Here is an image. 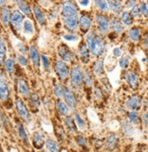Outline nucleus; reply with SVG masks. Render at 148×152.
I'll use <instances>...</instances> for the list:
<instances>
[{"label": "nucleus", "mask_w": 148, "mask_h": 152, "mask_svg": "<svg viewBox=\"0 0 148 152\" xmlns=\"http://www.w3.org/2000/svg\"><path fill=\"white\" fill-rule=\"evenodd\" d=\"M85 44L93 56L100 57L104 54L105 50V42L101 34H98L96 31L88 33L85 37Z\"/></svg>", "instance_id": "f257e3e1"}, {"label": "nucleus", "mask_w": 148, "mask_h": 152, "mask_svg": "<svg viewBox=\"0 0 148 152\" xmlns=\"http://www.w3.org/2000/svg\"><path fill=\"white\" fill-rule=\"evenodd\" d=\"M69 78L73 88L80 89L84 85V70L79 65L73 66L70 70Z\"/></svg>", "instance_id": "f03ea898"}, {"label": "nucleus", "mask_w": 148, "mask_h": 152, "mask_svg": "<svg viewBox=\"0 0 148 152\" xmlns=\"http://www.w3.org/2000/svg\"><path fill=\"white\" fill-rule=\"evenodd\" d=\"M62 17H73L78 15V7L72 0H66L62 5Z\"/></svg>", "instance_id": "7ed1b4c3"}, {"label": "nucleus", "mask_w": 148, "mask_h": 152, "mask_svg": "<svg viewBox=\"0 0 148 152\" xmlns=\"http://www.w3.org/2000/svg\"><path fill=\"white\" fill-rule=\"evenodd\" d=\"M54 72L57 73V77L61 81H65L69 77L70 69L67 64L62 60H58L54 64Z\"/></svg>", "instance_id": "20e7f679"}, {"label": "nucleus", "mask_w": 148, "mask_h": 152, "mask_svg": "<svg viewBox=\"0 0 148 152\" xmlns=\"http://www.w3.org/2000/svg\"><path fill=\"white\" fill-rule=\"evenodd\" d=\"M96 22L97 26V29L101 34H106L110 29V21L108 18L103 14L96 15Z\"/></svg>", "instance_id": "39448f33"}, {"label": "nucleus", "mask_w": 148, "mask_h": 152, "mask_svg": "<svg viewBox=\"0 0 148 152\" xmlns=\"http://www.w3.org/2000/svg\"><path fill=\"white\" fill-rule=\"evenodd\" d=\"M25 21V15L20 10H15L11 14L10 23L16 31H20Z\"/></svg>", "instance_id": "423d86ee"}, {"label": "nucleus", "mask_w": 148, "mask_h": 152, "mask_svg": "<svg viewBox=\"0 0 148 152\" xmlns=\"http://www.w3.org/2000/svg\"><path fill=\"white\" fill-rule=\"evenodd\" d=\"M15 108H16V111L18 113V115H19L22 120H24L25 121H29L30 120V113L27 110V107L26 106V104L24 103V102L17 98L15 102Z\"/></svg>", "instance_id": "0eeeda50"}, {"label": "nucleus", "mask_w": 148, "mask_h": 152, "mask_svg": "<svg viewBox=\"0 0 148 152\" xmlns=\"http://www.w3.org/2000/svg\"><path fill=\"white\" fill-rule=\"evenodd\" d=\"M57 52H58V55L61 58V60L66 62V63L71 62L73 60V58H74V53L69 49V47L65 44H61L58 46Z\"/></svg>", "instance_id": "6e6552de"}, {"label": "nucleus", "mask_w": 148, "mask_h": 152, "mask_svg": "<svg viewBox=\"0 0 148 152\" xmlns=\"http://www.w3.org/2000/svg\"><path fill=\"white\" fill-rule=\"evenodd\" d=\"M66 103L68 105L70 108H75L77 105V100L76 98L75 93L73 92L72 89L68 86H65V91H64V97Z\"/></svg>", "instance_id": "1a4fd4ad"}, {"label": "nucleus", "mask_w": 148, "mask_h": 152, "mask_svg": "<svg viewBox=\"0 0 148 152\" xmlns=\"http://www.w3.org/2000/svg\"><path fill=\"white\" fill-rule=\"evenodd\" d=\"M90 53H90L86 44L82 42L79 45V47H78V54H79V57H80V60H81V62L83 64H89V62H90Z\"/></svg>", "instance_id": "9d476101"}, {"label": "nucleus", "mask_w": 148, "mask_h": 152, "mask_svg": "<svg viewBox=\"0 0 148 152\" xmlns=\"http://www.w3.org/2000/svg\"><path fill=\"white\" fill-rule=\"evenodd\" d=\"M9 97V88L4 75L0 76V101L5 102Z\"/></svg>", "instance_id": "9b49d317"}, {"label": "nucleus", "mask_w": 148, "mask_h": 152, "mask_svg": "<svg viewBox=\"0 0 148 152\" xmlns=\"http://www.w3.org/2000/svg\"><path fill=\"white\" fill-rule=\"evenodd\" d=\"M63 23L66 28L69 31H76L79 26V17L78 15L73 17L63 18Z\"/></svg>", "instance_id": "f8f14e48"}, {"label": "nucleus", "mask_w": 148, "mask_h": 152, "mask_svg": "<svg viewBox=\"0 0 148 152\" xmlns=\"http://www.w3.org/2000/svg\"><path fill=\"white\" fill-rule=\"evenodd\" d=\"M125 106L130 110H139L142 106V100H141L140 96H138V95H133L132 97H130L127 100Z\"/></svg>", "instance_id": "ddd939ff"}, {"label": "nucleus", "mask_w": 148, "mask_h": 152, "mask_svg": "<svg viewBox=\"0 0 148 152\" xmlns=\"http://www.w3.org/2000/svg\"><path fill=\"white\" fill-rule=\"evenodd\" d=\"M28 52H29L30 60H31L33 65L38 68V67L40 66V63H41V62H40V61H41V55H40L38 50L36 49L35 46L32 45V46L29 47Z\"/></svg>", "instance_id": "4468645a"}, {"label": "nucleus", "mask_w": 148, "mask_h": 152, "mask_svg": "<svg viewBox=\"0 0 148 152\" xmlns=\"http://www.w3.org/2000/svg\"><path fill=\"white\" fill-rule=\"evenodd\" d=\"M92 23H93L92 18L86 14H84L79 17V26H80L81 30L84 32H86L91 28Z\"/></svg>", "instance_id": "2eb2a0df"}, {"label": "nucleus", "mask_w": 148, "mask_h": 152, "mask_svg": "<svg viewBox=\"0 0 148 152\" xmlns=\"http://www.w3.org/2000/svg\"><path fill=\"white\" fill-rule=\"evenodd\" d=\"M125 79L127 83L130 85L133 89H136L139 85L138 75L132 71H129L125 73Z\"/></svg>", "instance_id": "dca6fc26"}, {"label": "nucleus", "mask_w": 148, "mask_h": 152, "mask_svg": "<svg viewBox=\"0 0 148 152\" xmlns=\"http://www.w3.org/2000/svg\"><path fill=\"white\" fill-rule=\"evenodd\" d=\"M17 86H18V91L22 95L23 97H28L30 95V89L28 86V83L24 79H18L17 80Z\"/></svg>", "instance_id": "f3484780"}, {"label": "nucleus", "mask_w": 148, "mask_h": 152, "mask_svg": "<svg viewBox=\"0 0 148 152\" xmlns=\"http://www.w3.org/2000/svg\"><path fill=\"white\" fill-rule=\"evenodd\" d=\"M33 13L35 15V17L36 19V21L38 22V24L41 25V26H45L46 23V19L45 14L42 11V9L38 6L35 5L33 7Z\"/></svg>", "instance_id": "a211bd4d"}, {"label": "nucleus", "mask_w": 148, "mask_h": 152, "mask_svg": "<svg viewBox=\"0 0 148 152\" xmlns=\"http://www.w3.org/2000/svg\"><path fill=\"white\" fill-rule=\"evenodd\" d=\"M110 28L116 34L123 33V31L124 29L121 20H120V19H118L117 17H113L110 20Z\"/></svg>", "instance_id": "6ab92c4d"}, {"label": "nucleus", "mask_w": 148, "mask_h": 152, "mask_svg": "<svg viewBox=\"0 0 148 152\" xmlns=\"http://www.w3.org/2000/svg\"><path fill=\"white\" fill-rule=\"evenodd\" d=\"M92 72H93L94 75L97 76V77H101L105 74V69H104V61L102 59L97 60L92 67Z\"/></svg>", "instance_id": "aec40b11"}, {"label": "nucleus", "mask_w": 148, "mask_h": 152, "mask_svg": "<svg viewBox=\"0 0 148 152\" xmlns=\"http://www.w3.org/2000/svg\"><path fill=\"white\" fill-rule=\"evenodd\" d=\"M108 7L115 14H119L122 10L123 5L121 0H107Z\"/></svg>", "instance_id": "412c9836"}, {"label": "nucleus", "mask_w": 148, "mask_h": 152, "mask_svg": "<svg viewBox=\"0 0 148 152\" xmlns=\"http://www.w3.org/2000/svg\"><path fill=\"white\" fill-rule=\"evenodd\" d=\"M19 10L27 16H30L32 14V10L30 8V7L28 6V4L25 1V0H17L15 2Z\"/></svg>", "instance_id": "4be33fe9"}, {"label": "nucleus", "mask_w": 148, "mask_h": 152, "mask_svg": "<svg viewBox=\"0 0 148 152\" xmlns=\"http://www.w3.org/2000/svg\"><path fill=\"white\" fill-rule=\"evenodd\" d=\"M16 129H17V133H18V136H19V138L23 140V142L25 144L28 145L29 144V140H28V136L27 134V131H26L24 126L20 122H17Z\"/></svg>", "instance_id": "5701e85b"}, {"label": "nucleus", "mask_w": 148, "mask_h": 152, "mask_svg": "<svg viewBox=\"0 0 148 152\" xmlns=\"http://www.w3.org/2000/svg\"><path fill=\"white\" fill-rule=\"evenodd\" d=\"M128 35L130 37V39L134 42H138L141 40V30L140 28L134 26L129 29L128 31Z\"/></svg>", "instance_id": "b1692460"}, {"label": "nucleus", "mask_w": 148, "mask_h": 152, "mask_svg": "<svg viewBox=\"0 0 148 152\" xmlns=\"http://www.w3.org/2000/svg\"><path fill=\"white\" fill-rule=\"evenodd\" d=\"M11 9L7 7H5L2 8V11H1V20H2V23L7 26L10 23V18H11Z\"/></svg>", "instance_id": "393cba45"}, {"label": "nucleus", "mask_w": 148, "mask_h": 152, "mask_svg": "<svg viewBox=\"0 0 148 152\" xmlns=\"http://www.w3.org/2000/svg\"><path fill=\"white\" fill-rule=\"evenodd\" d=\"M44 143H46V142L44 141L42 135L38 132H35L33 134V145H34V147L38 149H41Z\"/></svg>", "instance_id": "a878e982"}, {"label": "nucleus", "mask_w": 148, "mask_h": 152, "mask_svg": "<svg viewBox=\"0 0 148 152\" xmlns=\"http://www.w3.org/2000/svg\"><path fill=\"white\" fill-rule=\"evenodd\" d=\"M117 143H118V136L116 134H114V133H113V134H110L108 136V138L106 140V142H105L106 147L109 149H114V148H116Z\"/></svg>", "instance_id": "bb28decb"}, {"label": "nucleus", "mask_w": 148, "mask_h": 152, "mask_svg": "<svg viewBox=\"0 0 148 152\" xmlns=\"http://www.w3.org/2000/svg\"><path fill=\"white\" fill-rule=\"evenodd\" d=\"M22 28H23L24 33L27 35H32L35 32L34 25H33L32 21L29 20V19H26V20L24 21Z\"/></svg>", "instance_id": "cd10ccee"}, {"label": "nucleus", "mask_w": 148, "mask_h": 152, "mask_svg": "<svg viewBox=\"0 0 148 152\" xmlns=\"http://www.w3.org/2000/svg\"><path fill=\"white\" fill-rule=\"evenodd\" d=\"M84 84L87 87H92L94 84L93 75H92V72L87 69L84 70Z\"/></svg>", "instance_id": "c85d7f7f"}, {"label": "nucleus", "mask_w": 148, "mask_h": 152, "mask_svg": "<svg viewBox=\"0 0 148 152\" xmlns=\"http://www.w3.org/2000/svg\"><path fill=\"white\" fill-rule=\"evenodd\" d=\"M7 53V46L5 44V41L0 35V65H3L5 64V57Z\"/></svg>", "instance_id": "c756f323"}, {"label": "nucleus", "mask_w": 148, "mask_h": 152, "mask_svg": "<svg viewBox=\"0 0 148 152\" xmlns=\"http://www.w3.org/2000/svg\"><path fill=\"white\" fill-rule=\"evenodd\" d=\"M65 125L68 129V130L72 132H77V125L76 123V121L74 120L72 117L67 116L65 120Z\"/></svg>", "instance_id": "7c9ffc66"}, {"label": "nucleus", "mask_w": 148, "mask_h": 152, "mask_svg": "<svg viewBox=\"0 0 148 152\" xmlns=\"http://www.w3.org/2000/svg\"><path fill=\"white\" fill-rule=\"evenodd\" d=\"M57 110H58V111H59V113L61 114V115L66 116L67 114L69 113V107H68V105L65 102L60 100V99L57 102Z\"/></svg>", "instance_id": "2f4dec72"}, {"label": "nucleus", "mask_w": 148, "mask_h": 152, "mask_svg": "<svg viewBox=\"0 0 148 152\" xmlns=\"http://www.w3.org/2000/svg\"><path fill=\"white\" fill-rule=\"evenodd\" d=\"M46 147L49 152H58L59 151V146L57 142L51 139H47L46 140Z\"/></svg>", "instance_id": "473e14b6"}, {"label": "nucleus", "mask_w": 148, "mask_h": 152, "mask_svg": "<svg viewBox=\"0 0 148 152\" xmlns=\"http://www.w3.org/2000/svg\"><path fill=\"white\" fill-rule=\"evenodd\" d=\"M121 21L126 26H130L133 24V15L129 12L124 11L121 15Z\"/></svg>", "instance_id": "72a5a7b5"}, {"label": "nucleus", "mask_w": 148, "mask_h": 152, "mask_svg": "<svg viewBox=\"0 0 148 152\" xmlns=\"http://www.w3.org/2000/svg\"><path fill=\"white\" fill-rule=\"evenodd\" d=\"M64 91H65V86L62 85L61 83H55L54 86V94L57 96L58 99H61L64 97Z\"/></svg>", "instance_id": "f704fd0d"}, {"label": "nucleus", "mask_w": 148, "mask_h": 152, "mask_svg": "<svg viewBox=\"0 0 148 152\" xmlns=\"http://www.w3.org/2000/svg\"><path fill=\"white\" fill-rule=\"evenodd\" d=\"M4 66H5V70L7 71V73H9V74L14 73V72H15V61L12 58L7 59L5 61Z\"/></svg>", "instance_id": "c9c22d12"}, {"label": "nucleus", "mask_w": 148, "mask_h": 152, "mask_svg": "<svg viewBox=\"0 0 148 152\" xmlns=\"http://www.w3.org/2000/svg\"><path fill=\"white\" fill-rule=\"evenodd\" d=\"M29 100H30V103L32 106L35 107V108H38L40 107V99H39V96L38 95V93H35V92H33V93H30L29 95Z\"/></svg>", "instance_id": "e433bc0d"}, {"label": "nucleus", "mask_w": 148, "mask_h": 152, "mask_svg": "<svg viewBox=\"0 0 148 152\" xmlns=\"http://www.w3.org/2000/svg\"><path fill=\"white\" fill-rule=\"evenodd\" d=\"M75 121H76V123H77V125L78 126L79 129H85V127H86L85 121V120L83 119V117L80 115V113H78V112H76V113H75Z\"/></svg>", "instance_id": "4c0bfd02"}, {"label": "nucleus", "mask_w": 148, "mask_h": 152, "mask_svg": "<svg viewBox=\"0 0 148 152\" xmlns=\"http://www.w3.org/2000/svg\"><path fill=\"white\" fill-rule=\"evenodd\" d=\"M94 2L96 6L103 12H106L109 9L107 0H94Z\"/></svg>", "instance_id": "58836bf2"}, {"label": "nucleus", "mask_w": 148, "mask_h": 152, "mask_svg": "<svg viewBox=\"0 0 148 152\" xmlns=\"http://www.w3.org/2000/svg\"><path fill=\"white\" fill-rule=\"evenodd\" d=\"M122 129L125 135H133L134 133V128L129 122H124L122 126Z\"/></svg>", "instance_id": "ea45409f"}, {"label": "nucleus", "mask_w": 148, "mask_h": 152, "mask_svg": "<svg viewBox=\"0 0 148 152\" xmlns=\"http://www.w3.org/2000/svg\"><path fill=\"white\" fill-rule=\"evenodd\" d=\"M129 64H130V60L127 56H123L119 60V65L122 69H127Z\"/></svg>", "instance_id": "a19ab883"}, {"label": "nucleus", "mask_w": 148, "mask_h": 152, "mask_svg": "<svg viewBox=\"0 0 148 152\" xmlns=\"http://www.w3.org/2000/svg\"><path fill=\"white\" fill-rule=\"evenodd\" d=\"M16 59H17L18 64H19L20 65H22L23 67H26V66L28 65V60H27V58L25 55H23V54L17 55Z\"/></svg>", "instance_id": "79ce46f5"}, {"label": "nucleus", "mask_w": 148, "mask_h": 152, "mask_svg": "<svg viewBox=\"0 0 148 152\" xmlns=\"http://www.w3.org/2000/svg\"><path fill=\"white\" fill-rule=\"evenodd\" d=\"M41 62H42V64H43L45 70L49 71V69H50V62H49V58L46 54H41Z\"/></svg>", "instance_id": "37998d69"}, {"label": "nucleus", "mask_w": 148, "mask_h": 152, "mask_svg": "<svg viewBox=\"0 0 148 152\" xmlns=\"http://www.w3.org/2000/svg\"><path fill=\"white\" fill-rule=\"evenodd\" d=\"M128 118H129V121L133 123H136L137 121H138V118H139V115H138V112L136 110H132L131 112H129L128 114Z\"/></svg>", "instance_id": "c03bdc74"}, {"label": "nucleus", "mask_w": 148, "mask_h": 152, "mask_svg": "<svg viewBox=\"0 0 148 152\" xmlns=\"http://www.w3.org/2000/svg\"><path fill=\"white\" fill-rule=\"evenodd\" d=\"M63 38H64L65 40H66V41H71V42H73V41H77V40L78 39V36H77L76 34L68 33V34H64V35H63Z\"/></svg>", "instance_id": "a18cd8bd"}, {"label": "nucleus", "mask_w": 148, "mask_h": 152, "mask_svg": "<svg viewBox=\"0 0 148 152\" xmlns=\"http://www.w3.org/2000/svg\"><path fill=\"white\" fill-rule=\"evenodd\" d=\"M76 140H77V143L81 146V147H86L87 146V141L83 137V136H77L76 137Z\"/></svg>", "instance_id": "49530a36"}, {"label": "nucleus", "mask_w": 148, "mask_h": 152, "mask_svg": "<svg viewBox=\"0 0 148 152\" xmlns=\"http://www.w3.org/2000/svg\"><path fill=\"white\" fill-rule=\"evenodd\" d=\"M140 11H141V14L144 17H148V6H147L146 3H141V5H140Z\"/></svg>", "instance_id": "de8ad7c7"}, {"label": "nucleus", "mask_w": 148, "mask_h": 152, "mask_svg": "<svg viewBox=\"0 0 148 152\" xmlns=\"http://www.w3.org/2000/svg\"><path fill=\"white\" fill-rule=\"evenodd\" d=\"M140 13H141V11H140V7H139L138 5H135V6H134V7H132L131 15H132L133 16L136 17V16H138V15H139V14H140Z\"/></svg>", "instance_id": "09e8293b"}, {"label": "nucleus", "mask_w": 148, "mask_h": 152, "mask_svg": "<svg viewBox=\"0 0 148 152\" xmlns=\"http://www.w3.org/2000/svg\"><path fill=\"white\" fill-rule=\"evenodd\" d=\"M135 3H136V0H127L126 1V7H128V8H131V7H133L134 6H135Z\"/></svg>", "instance_id": "8fccbe9b"}, {"label": "nucleus", "mask_w": 148, "mask_h": 152, "mask_svg": "<svg viewBox=\"0 0 148 152\" xmlns=\"http://www.w3.org/2000/svg\"><path fill=\"white\" fill-rule=\"evenodd\" d=\"M113 53L116 57H120L122 55V50L119 48V47H116L114 50H113Z\"/></svg>", "instance_id": "3c124183"}, {"label": "nucleus", "mask_w": 148, "mask_h": 152, "mask_svg": "<svg viewBox=\"0 0 148 152\" xmlns=\"http://www.w3.org/2000/svg\"><path fill=\"white\" fill-rule=\"evenodd\" d=\"M102 96H103V94H102L101 90L96 89V90H95V98H96V99H101Z\"/></svg>", "instance_id": "603ef678"}, {"label": "nucleus", "mask_w": 148, "mask_h": 152, "mask_svg": "<svg viewBox=\"0 0 148 152\" xmlns=\"http://www.w3.org/2000/svg\"><path fill=\"white\" fill-rule=\"evenodd\" d=\"M78 4L82 7H87L90 4V0H78Z\"/></svg>", "instance_id": "864d4df0"}, {"label": "nucleus", "mask_w": 148, "mask_h": 152, "mask_svg": "<svg viewBox=\"0 0 148 152\" xmlns=\"http://www.w3.org/2000/svg\"><path fill=\"white\" fill-rule=\"evenodd\" d=\"M18 46H20V47H18V50H19L20 52H21V53L22 54H25L26 53H27V48H26V45H24L23 44H20Z\"/></svg>", "instance_id": "5fc2aeb1"}, {"label": "nucleus", "mask_w": 148, "mask_h": 152, "mask_svg": "<svg viewBox=\"0 0 148 152\" xmlns=\"http://www.w3.org/2000/svg\"><path fill=\"white\" fill-rule=\"evenodd\" d=\"M143 122L145 124V125H148V112H145L143 114Z\"/></svg>", "instance_id": "6e6d98bb"}, {"label": "nucleus", "mask_w": 148, "mask_h": 152, "mask_svg": "<svg viewBox=\"0 0 148 152\" xmlns=\"http://www.w3.org/2000/svg\"><path fill=\"white\" fill-rule=\"evenodd\" d=\"M144 47H145V49L146 50H148V35H146L145 36V38H144Z\"/></svg>", "instance_id": "4d7b16f0"}, {"label": "nucleus", "mask_w": 148, "mask_h": 152, "mask_svg": "<svg viewBox=\"0 0 148 152\" xmlns=\"http://www.w3.org/2000/svg\"><path fill=\"white\" fill-rule=\"evenodd\" d=\"M7 6V0H0V7H5Z\"/></svg>", "instance_id": "13d9d810"}, {"label": "nucleus", "mask_w": 148, "mask_h": 152, "mask_svg": "<svg viewBox=\"0 0 148 152\" xmlns=\"http://www.w3.org/2000/svg\"><path fill=\"white\" fill-rule=\"evenodd\" d=\"M13 1H14V2H16V1H17V0H13Z\"/></svg>", "instance_id": "bf43d9fd"}, {"label": "nucleus", "mask_w": 148, "mask_h": 152, "mask_svg": "<svg viewBox=\"0 0 148 152\" xmlns=\"http://www.w3.org/2000/svg\"><path fill=\"white\" fill-rule=\"evenodd\" d=\"M40 152H46V151H40Z\"/></svg>", "instance_id": "052dcab7"}]
</instances>
